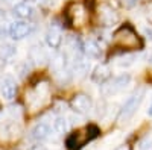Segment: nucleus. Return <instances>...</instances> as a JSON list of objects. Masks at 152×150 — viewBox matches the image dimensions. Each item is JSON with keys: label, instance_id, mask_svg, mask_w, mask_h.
I'll use <instances>...</instances> for the list:
<instances>
[{"label": "nucleus", "instance_id": "obj_14", "mask_svg": "<svg viewBox=\"0 0 152 150\" xmlns=\"http://www.w3.org/2000/svg\"><path fill=\"white\" fill-rule=\"evenodd\" d=\"M84 53L88 56V58H93V59H99L100 56H102V49L99 47V44L93 40H87L84 44Z\"/></svg>", "mask_w": 152, "mask_h": 150}, {"label": "nucleus", "instance_id": "obj_17", "mask_svg": "<svg viewBox=\"0 0 152 150\" xmlns=\"http://www.w3.org/2000/svg\"><path fill=\"white\" fill-rule=\"evenodd\" d=\"M15 47L12 44H2V47H0V59H9L15 55Z\"/></svg>", "mask_w": 152, "mask_h": 150}, {"label": "nucleus", "instance_id": "obj_2", "mask_svg": "<svg viewBox=\"0 0 152 150\" xmlns=\"http://www.w3.org/2000/svg\"><path fill=\"white\" fill-rule=\"evenodd\" d=\"M143 96H145V90L140 88V90L134 91L128 99H126V102L123 103V106L119 112V121L120 123H128L134 117V114L137 112L140 103L143 102Z\"/></svg>", "mask_w": 152, "mask_h": 150}, {"label": "nucleus", "instance_id": "obj_7", "mask_svg": "<svg viewBox=\"0 0 152 150\" xmlns=\"http://www.w3.org/2000/svg\"><path fill=\"white\" fill-rule=\"evenodd\" d=\"M15 93H17V85H15L14 78L9 76V74L0 78V94H2L3 99L12 100L15 97Z\"/></svg>", "mask_w": 152, "mask_h": 150}, {"label": "nucleus", "instance_id": "obj_23", "mask_svg": "<svg viewBox=\"0 0 152 150\" xmlns=\"http://www.w3.org/2000/svg\"><path fill=\"white\" fill-rule=\"evenodd\" d=\"M137 2H138V0H126V5H128V6L131 8V6L137 5Z\"/></svg>", "mask_w": 152, "mask_h": 150}, {"label": "nucleus", "instance_id": "obj_19", "mask_svg": "<svg viewBox=\"0 0 152 150\" xmlns=\"http://www.w3.org/2000/svg\"><path fill=\"white\" fill-rule=\"evenodd\" d=\"M37 2L44 8H52V6L56 5V0H37Z\"/></svg>", "mask_w": 152, "mask_h": 150}, {"label": "nucleus", "instance_id": "obj_24", "mask_svg": "<svg viewBox=\"0 0 152 150\" xmlns=\"http://www.w3.org/2000/svg\"><path fill=\"white\" fill-rule=\"evenodd\" d=\"M32 150H46V149H44L43 146H37V147H34Z\"/></svg>", "mask_w": 152, "mask_h": 150}, {"label": "nucleus", "instance_id": "obj_11", "mask_svg": "<svg viewBox=\"0 0 152 150\" xmlns=\"http://www.w3.org/2000/svg\"><path fill=\"white\" fill-rule=\"evenodd\" d=\"M12 14L18 20H29L35 15V8L29 3H17L12 8Z\"/></svg>", "mask_w": 152, "mask_h": 150}, {"label": "nucleus", "instance_id": "obj_10", "mask_svg": "<svg viewBox=\"0 0 152 150\" xmlns=\"http://www.w3.org/2000/svg\"><path fill=\"white\" fill-rule=\"evenodd\" d=\"M29 59L34 62L35 65H43L49 61V55L46 52V49H43L41 46L38 44H34L31 49H29Z\"/></svg>", "mask_w": 152, "mask_h": 150}, {"label": "nucleus", "instance_id": "obj_5", "mask_svg": "<svg viewBox=\"0 0 152 150\" xmlns=\"http://www.w3.org/2000/svg\"><path fill=\"white\" fill-rule=\"evenodd\" d=\"M131 83V76L129 74H120V76L114 78L108 85L104 86V91L107 94H117L123 91L125 88H128V85Z\"/></svg>", "mask_w": 152, "mask_h": 150}, {"label": "nucleus", "instance_id": "obj_3", "mask_svg": "<svg viewBox=\"0 0 152 150\" xmlns=\"http://www.w3.org/2000/svg\"><path fill=\"white\" fill-rule=\"evenodd\" d=\"M32 30H34V26L28 20H17L9 26L8 33L12 40L18 41V40H23V38H26V36H29L32 33Z\"/></svg>", "mask_w": 152, "mask_h": 150}, {"label": "nucleus", "instance_id": "obj_16", "mask_svg": "<svg viewBox=\"0 0 152 150\" xmlns=\"http://www.w3.org/2000/svg\"><path fill=\"white\" fill-rule=\"evenodd\" d=\"M67 120L64 117H56L55 121H53V130L58 133V135H64L67 132Z\"/></svg>", "mask_w": 152, "mask_h": 150}, {"label": "nucleus", "instance_id": "obj_8", "mask_svg": "<svg viewBox=\"0 0 152 150\" xmlns=\"http://www.w3.org/2000/svg\"><path fill=\"white\" fill-rule=\"evenodd\" d=\"M119 21V15L117 12L114 11L111 6L108 5H104L99 11V23L105 28H110V26H114Z\"/></svg>", "mask_w": 152, "mask_h": 150}, {"label": "nucleus", "instance_id": "obj_4", "mask_svg": "<svg viewBox=\"0 0 152 150\" xmlns=\"http://www.w3.org/2000/svg\"><path fill=\"white\" fill-rule=\"evenodd\" d=\"M70 106H72V109L75 112H78V114H81V115H85V114H88V112L91 111L93 102H91L90 96H87V94H76L72 99Z\"/></svg>", "mask_w": 152, "mask_h": 150}, {"label": "nucleus", "instance_id": "obj_20", "mask_svg": "<svg viewBox=\"0 0 152 150\" xmlns=\"http://www.w3.org/2000/svg\"><path fill=\"white\" fill-rule=\"evenodd\" d=\"M140 150H152V143H148V141L142 143V146H140Z\"/></svg>", "mask_w": 152, "mask_h": 150}, {"label": "nucleus", "instance_id": "obj_9", "mask_svg": "<svg viewBox=\"0 0 152 150\" xmlns=\"http://www.w3.org/2000/svg\"><path fill=\"white\" fill-rule=\"evenodd\" d=\"M85 141H90V135H88V130H79L73 135H70L67 138V147L70 150H78L79 147H82L85 144Z\"/></svg>", "mask_w": 152, "mask_h": 150}, {"label": "nucleus", "instance_id": "obj_28", "mask_svg": "<svg viewBox=\"0 0 152 150\" xmlns=\"http://www.w3.org/2000/svg\"><path fill=\"white\" fill-rule=\"evenodd\" d=\"M3 2H12V0H3Z\"/></svg>", "mask_w": 152, "mask_h": 150}, {"label": "nucleus", "instance_id": "obj_18", "mask_svg": "<svg viewBox=\"0 0 152 150\" xmlns=\"http://www.w3.org/2000/svg\"><path fill=\"white\" fill-rule=\"evenodd\" d=\"M134 61H135V56H132V55H126V56H122V58H119L117 59V65L119 67H129V65H132L134 64Z\"/></svg>", "mask_w": 152, "mask_h": 150}, {"label": "nucleus", "instance_id": "obj_22", "mask_svg": "<svg viewBox=\"0 0 152 150\" xmlns=\"http://www.w3.org/2000/svg\"><path fill=\"white\" fill-rule=\"evenodd\" d=\"M116 150H131V147H129L128 144H123V146H119Z\"/></svg>", "mask_w": 152, "mask_h": 150}, {"label": "nucleus", "instance_id": "obj_25", "mask_svg": "<svg viewBox=\"0 0 152 150\" xmlns=\"http://www.w3.org/2000/svg\"><path fill=\"white\" fill-rule=\"evenodd\" d=\"M3 35H5V30H3V28H0V40L3 38Z\"/></svg>", "mask_w": 152, "mask_h": 150}, {"label": "nucleus", "instance_id": "obj_1", "mask_svg": "<svg viewBox=\"0 0 152 150\" xmlns=\"http://www.w3.org/2000/svg\"><path fill=\"white\" fill-rule=\"evenodd\" d=\"M113 41L116 46L122 47V49H129V50H135L142 47V40L137 35V32L131 28V26H122L119 28L113 35Z\"/></svg>", "mask_w": 152, "mask_h": 150}, {"label": "nucleus", "instance_id": "obj_6", "mask_svg": "<svg viewBox=\"0 0 152 150\" xmlns=\"http://www.w3.org/2000/svg\"><path fill=\"white\" fill-rule=\"evenodd\" d=\"M67 15L73 26H82L87 20V11L81 3H73L67 9Z\"/></svg>", "mask_w": 152, "mask_h": 150}, {"label": "nucleus", "instance_id": "obj_21", "mask_svg": "<svg viewBox=\"0 0 152 150\" xmlns=\"http://www.w3.org/2000/svg\"><path fill=\"white\" fill-rule=\"evenodd\" d=\"M146 15H148L149 20H152V2L146 6Z\"/></svg>", "mask_w": 152, "mask_h": 150}, {"label": "nucleus", "instance_id": "obj_15", "mask_svg": "<svg viewBox=\"0 0 152 150\" xmlns=\"http://www.w3.org/2000/svg\"><path fill=\"white\" fill-rule=\"evenodd\" d=\"M110 76H111V70H110V67L105 65V64L97 65V67L94 68V71H93V79H94L96 82H99V83L107 82V80L110 79Z\"/></svg>", "mask_w": 152, "mask_h": 150}, {"label": "nucleus", "instance_id": "obj_12", "mask_svg": "<svg viewBox=\"0 0 152 150\" xmlns=\"http://www.w3.org/2000/svg\"><path fill=\"white\" fill-rule=\"evenodd\" d=\"M49 135H50V126L47 123H44V121L37 123L35 126L32 128V130H31V138L34 141H37V143L44 141Z\"/></svg>", "mask_w": 152, "mask_h": 150}, {"label": "nucleus", "instance_id": "obj_26", "mask_svg": "<svg viewBox=\"0 0 152 150\" xmlns=\"http://www.w3.org/2000/svg\"><path fill=\"white\" fill-rule=\"evenodd\" d=\"M148 115H152V102H151V106L148 109Z\"/></svg>", "mask_w": 152, "mask_h": 150}, {"label": "nucleus", "instance_id": "obj_13", "mask_svg": "<svg viewBox=\"0 0 152 150\" xmlns=\"http://www.w3.org/2000/svg\"><path fill=\"white\" fill-rule=\"evenodd\" d=\"M46 43L49 47L52 49H58L62 43V33L61 29L56 26H50V29L46 32Z\"/></svg>", "mask_w": 152, "mask_h": 150}, {"label": "nucleus", "instance_id": "obj_27", "mask_svg": "<svg viewBox=\"0 0 152 150\" xmlns=\"http://www.w3.org/2000/svg\"><path fill=\"white\" fill-rule=\"evenodd\" d=\"M148 61H149V64H151V65H152V53H151V55H149V58H148Z\"/></svg>", "mask_w": 152, "mask_h": 150}]
</instances>
